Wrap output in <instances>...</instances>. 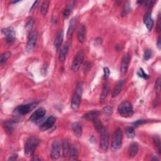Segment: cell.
Returning <instances> with one entry per match:
<instances>
[{
    "label": "cell",
    "mask_w": 161,
    "mask_h": 161,
    "mask_svg": "<svg viewBox=\"0 0 161 161\" xmlns=\"http://www.w3.org/2000/svg\"><path fill=\"white\" fill-rule=\"evenodd\" d=\"M82 91H83V85L82 82H80L77 84L76 86L75 92L73 94V98H72L71 100V107L74 110H78L79 107Z\"/></svg>",
    "instance_id": "obj_1"
},
{
    "label": "cell",
    "mask_w": 161,
    "mask_h": 161,
    "mask_svg": "<svg viewBox=\"0 0 161 161\" xmlns=\"http://www.w3.org/2000/svg\"><path fill=\"white\" fill-rule=\"evenodd\" d=\"M39 143V139L37 137L34 136L30 137L27 140L25 146V154L26 156L29 157L33 155Z\"/></svg>",
    "instance_id": "obj_2"
},
{
    "label": "cell",
    "mask_w": 161,
    "mask_h": 161,
    "mask_svg": "<svg viewBox=\"0 0 161 161\" xmlns=\"http://www.w3.org/2000/svg\"><path fill=\"white\" fill-rule=\"evenodd\" d=\"M118 112L123 117H130L134 115V108L131 103L128 101H124L119 104Z\"/></svg>",
    "instance_id": "obj_3"
},
{
    "label": "cell",
    "mask_w": 161,
    "mask_h": 161,
    "mask_svg": "<svg viewBox=\"0 0 161 161\" xmlns=\"http://www.w3.org/2000/svg\"><path fill=\"white\" fill-rule=\"evenodd\" d=\"M123 140V133L121 129H117L113 135L112 141V150L113 151H117L121 148Z\"/></svg>",
    "instance_id": "obj_4"
},
{
    "label": "cell",
    "mask_w": 161,
    "mask_h": 161,
    "mask_svg": "<svg viewBox=\"0 0 161 161\" xmlns=\"http://www.w3.org/2000/svg\"><path fill=\"white\" fill-rule=\"evenodd\" d=\"M38 104V103H32L30 104H21L16 107L15 109V112L20 115H24L30 112L32 110H34Z\"/></svg>",
    "instance_id": "obj_5"
},
{
    "label": "cell",
    "mask_w": 161,
    "mask_h": 161,
    "mask_svg": "<svg viewBox=\"0 0 161 161\" xmlns=\"http://www.w3.org/2000/svg\"><path fill=\"white\" fill-rule=\"evenodd\" d=\"M84 52L82 51H79L75 55L73 61V64L71 65V69L74 72H77L79 70L80 65L82 63L83 60H84Z\"/></svg>",
    "instance_id": "obj_6"
},
{
    "label": "cell",
    "mask_w": 161,
    "mask_h": 161,
    "mask_svg": "<svg viewBox=\"0 0 161 161\" xmlns=\"http://www.w3.org/2000/svg\"><path fill=\"white\" fill-rule=\"evenodd\" d=\"M37 40V32H31L29 37V38H28V41L26 46V51L27 52L30 53L34 51L36 45Z\"/></svg>",
    "instance_id": "obj_7"
},
{
    "label": "cell",
    "mask_w": 161,
    "mask_h": 161,
    "mask_svg": "<svg viewBox=\"0 0 161 161\" xmlns=\"http://www.w3.org/2000/svg\"><path fill=\"white\" fill-rule=\"evenodd\" d=\"M100 146L101 149L104 152H107L109 147V134L106 129H104L101 133Z\"/></svg>",
    "instance_id": "obj_8"
},
{
    "label": "cell",
    "mask_w": 161,
    "mask_h": 161,
    "mask_svg": "<svg viewBox=\"0 0 161 161\" xmlns=\"http://www.w3.org/2000/svg\"><path fill=\"white\" fill-rule=\"evenodd\" d=\"M3 34L6 37V41L8 44H13L15 41V32L12 27L2 29Z\"/></svg>",
    "instance_id": "obj_9"
},
{
    "label": "cell",
    "mask_w": 161,
    "mask_h": 161,
    "mask_svg": "<svg viewBox=\"0 0 161 161\" xmlns=\"http://www.w3.org/2000/svg\"><path fill=\"white\" fill-rule=\"evenodd\" d=\"M61 146L62 145L58 140H55L52 143L51 151V157L53 160H57L59 158Z\"/></svg>",
    "instance_id": "obj_10"
},
{
    "label": "cell",
    "mask_w": 161,
    "mask_h": 161,
    "mask_svg": "<svg viewBox=\"0 0 161 161\" xmlns=\"http://www.w3.org/2000/svg\"><path fill=\"white\" fill-rule=\"evenodd\" d=\"M46 114V110L43 108H39L33 113L31 115L30 120L32 122H36L42 119Z\"/></svg>",
    "instance_id": "obj_11"
},
{
    "label": "cell",
    "mask_w": 161,
    "mask_h": 161,
    "mask_svg": "<svg viewBox=\"0 0 161 161\" xmlns=\"http://www.w3.org/2000/svg\"><path fill=\"white\" fill-rule=\"evenodd\" d=\"M130 62V55L128 54H125L123 58H122L121 64L120 66V73L121 74H125L126 73L129 67Z\"/></svg>",
    "instance_id": "obj_12"
},
{
    "label": "cell",
    "mask_w": 161,
    "mask_h": 161,
    "mask_svg": "<svg viewBox=\"0 0 161 161\" xmlns=\"http://www.w3.org/2000/svg\"><path fill=\"white\" fill-rule=\"evenodd\" d=\"M55 121H56V118H55L54 116H51L43 122V123L40 125V129L42 131H45L47 130H49L54 125L55 123Z\"/></svg>",
    "instance_id": "obj_13"
},
{
    "label": "cell",
    "mask_w": 161,
    "mask_h": 161,
    "mask_svg": "<svg viewBox=\"0 0 161 161\" xmlns=\"http://www.w3.org/2000/svg\"><path fill=\"white\" fill-rule=\"evenodd\" d=\"M143 22L146 25L147 29L149 31H151L154 25V21L152 18L151 13L147 12L145 14V15L143 16Z\"/></svg>",
    "instance_id": "obj_14"
},
{
    "label": "cell",
    "mask_w": 161,
    "mask_h": 161,
    "mask_svg": "<svg viewBox=\"0 0 161 161\" xmlns=\"http://www.w3.org/2000/svg\"><path fill=\"white\" fill-rule=\"evenodd\" d=\"M63 38H64V34L62 31H59L57 33L56 35H55V39H54V48L58 50L61 44H62V42H63Z\"/></svg>",
    "instance_id": "obj_15"
},
{
    "label": "cell",
    "mask_w": 161,
    "mask_h": 161,
    "mask_svg": "<svg viewBox=\"0 0 161 161\" xmlns=\"http://www.w3.org/2000/svg\"><path fill=\"white\" fill-rule=\"evenodd\" d=\"M86 34V29L85 25H81L79 26L78 31H77V39L79 42L83 43L85 42Z\"/></svg>",
    "instance_id": "obj_16"
},
{
    "label": "cell",
    "mask_w": 161,
    "mask_h": 161,
    "mask_svg": "<svg viewBox=\"0 0 161 161\" xmlns=\"http://www.w3.org/2000/svg\"><path fill=\"white\" fill-rule=\"evenodd\" d=\"M68 51H69V45L68 43L64 44V45L61 47L59 55V59L60 62H64L65 60L66 56H67V54L68 53Z\"/></svg>",
    "instance_id": "obj_17"
},
{
    "label": "cell",
    "mask_w": 161,
    "mask_h": 161,
    "mask_svg": "<svg viewBox=\"0 0 161 161\" xmlns=\"http://www.w3.org/2000/svg\"><path fill=\"white\" fill-rule=\"evenodd\" d=\"M72 130H73L74 134L75 136L77 138H81L82 136V126L79 124L78 122H74L72 125Z\"/></svg>",
    "instance_id": "obj_18"
},
{
    "label": "cell",
    "mask_w": 161,
    "mask_h": 161,
    "mask_svg": "<svg viewBox=\"0 0 161 161\" xmlns=\"http://www.w3.org/2000/svg\"><path fill=\"white\" fill-rule=\"evenodd\" d=\"M124 84H125V80H120L117 82V84H116V86L115 87V88L113 90V92L112 94V98H115L121 92L122 88H123Z\"/></svg>",
    "instance_id": "obj_19"
},
{
    "label": "cell",
    "mask_w": 161,
    "mask_h": 161,
    "mask_svg": "<svg viewBox=\"0 0 161 161\" xmlns=\"http://www.w3.org/2000/svg\"><path fill=\"white\" fill-rule=\"evenodd\" d=\"M4 130L8 134H11L13 132L15 129V122L13 120H7L4 122Z\"/></svg>",
    "instance_id": "obj_20"
},
{
    "label": "cell",
    "mask_w": 161,
    "mask_h": 161,
    "mask_svg": "<svg viewBox=\"0 0 161 161\" xmlns=\"http://www.w3.org/2000/svg\"><path fill=\"white\" fill-rule=\"evenodd\" d=\"M100 114V112L98 110H93L91 111V112H89L85 115H84L83 117H84L85 119L88 120H91L93 121L94 119H95L98 118V116Z\"/></svg>",
    "instance_id": "obj_21"
},
{
    "label": "cell",
    "mask_w": 161,
    "mask_h": 161,
    "mask_svg": "<svg viewBox=\"0 0 161 161\" xmlns=\"http://www.w3.org/2000/svg\"><path fill=\"white\" fill-rule=\"evenodd\" d=\"M138 149H139V146L137 143H132L129 149L130 156L132 157H135L138 152Z\"/></svg>",
    "instance_id": "obj_22"
},
{
    "label": "cell",
    "mask_w": 161,
    "mask_h": 161,
    "mask_svg": "<svg viewBox=\"0 0 161 161\" xmlns=\"http://www.w3.org/2000/svg\"><path fill=\"white\" fill-rule=\"evenodd\" d=\"M62 154L63 157L66 158L68 156V154L70 152V146L68 140H64L62 142Z\"/></svg>",
    "instance_id": "obj_23"
},
{
    "label": "cell",
    "mask_w": 161,
    "mask_h": 161,
    "mask_svg": "<svg viewBox=\"0 0 161 161\" xmlns=\"http://www.w3.org/2000/svg\"><path fill=\"white\" fill-rule=\"evenodd\" d=\"M76 23V21L75 18H73L70 21L69 28H68V33H67L68 38H71L72 35H73L74 31V29H75Z\"/></svg>",
    "instance_id": "obj_24"
},
{
    "label": "cell",
    "mask_w": 161,
    "mask_h": 161,
    "mask_svg": "<svg viewBox=\"0 0 161 161\" xmlns=\"http://www.w3.org/2000/svg\"><path fill=\"white\" fill-rule=\"evenodd\" d=\"M74 1H71L69 3V4H68L67 7H66L64 11L63 12V15L64 18H68L70 14L72 12V10H73V7H74Z\"/></svg>",
    "instance_id": "obj_25"
},
{
    "label": "cell",
    "mask_w": 161,
    "mask_h": 161,
    "mask_svg": "<svg viewBox=\"0 0 161 161\" xmlns=\"http://www.w3.org/2000/svg\"><path fill=\"white\" fill-rule=\"evenodd\" d=\"M70 157L69 159L71 160H77L78 159V152L77 149L74 146H72L70 149Z\"/></svg>",
    "instance_id": "obj_26"
},
{
    "label": "cell",
    "mask_w": 161,
    "mask_h": 161,
    "mask_svg": "<svg viewBox=\"0 0 161 161\" xmlns=\"http://www.w3.org/2000/svg\"><path fill=\"white\" fill-rule=\"evenodd\" d=\"M93 122L94 125V128H95V129L97 130L98 132L101 133L104 129V128L103 127V125L101 122V121L99 120L98 118L94 119L93 120Z\"/></svg>",
    "instance_id": "obj_27"
},
{
    "label": "cell",
    "mask_w": 161,
    "mask_h": 161,
    "mask_svg": "<svg viewBox=\"0 0 161 161\" xmlns=\"http://www.w3.org/2000/svg\"><path fill=\"white\" fill-rule=\"evenodd\" d=\"M49 4H50V1H47V0H46V1H44L42 3L41 8H40V12L42 15H46L47 14L48 12Z\"/></svg>",
    "instance_id": "obj_28"
},
{
    "label": "cell",
    "mask_w": 161,
    "mask_h": 161,
    "mask_svg": "<svg viewBox=\"0 0 161 161\" xmlns=\"http://www.w3.org/2000/svg\"><path fill=\"white\" fill-rule=\"evenodd\" d=\"M11 56V52H6L2 54L0 56V64L1 65H3L5 63L7 62V60L9 59V57Z\"/></svg>",
    "instance_id": "obj_29"
},
{
    "label": "cell",
    "mask_w": 161,
    "mask_h": 161,
    "mask_svg": "<svg viewBox=\"0 0 161 161\" xmlns=\"http://www.w3.org/2000/svg\"><path fill=\"white\" fill-rule=\"evenodd\" d=\"M108 92H109V86H108V85H105L103 87V90L100 96V101L101 103L105 100V99H106L108 94Z\"/></svg>",
    "instance_id": "obj_30"
},
{
    "label": "cell",
    "mask_w": 161,
    "mask_h": 161,
    "mask_svg": "<svg viewBox=\"0 0 161 161\" xmlns=\"http://www.w3.org/2000/svg\"><path fill=\"white\" fill-rule=\"evenodd\" d=\"M125 132L127 135V137L129 138H134L135 137V131L133 127L131 126H128L125 129Z\"/></svg>",
    "instance_id": "obj_31"
},
{
    "label": "cell",
    "mask_w": 161,
    "mask_h": 161,
    "mask_svg": "<svg viewBox=\"0 0 161 161\" xmlns=\"http://www.w3.org/2000/svg\"><path fill=\"white\" fill-rule=\"evenodd\" d=\"M153 141H154V146H155V147H157L158 149L159 153H160V140L159 137L155 136L153 138Z\"/></svg>",
    "instance_id": "obj_32"
},
{
    "label": "cell",
    "mask_w": 161,
    "mask_h": 161,
    "mask_svg": "<svg viewBox=\"0 0 161 161\" xmlns=\"http://www.w3.org/2000/svg\"><path fill=\"white\" fill-rule=\"evenodd\" d=\"M130 11V3L128 2L126 3L125 6L124 7V9H123V12H122L121 13V15L123 16L126 15L128 14V13H129Z\"/></svg>",
    "instance_id": "obj_33"
},
{
    "label": "cell",
    "mask_w": 161,
    "mask_h": 161,
    "mask_svg": "<svg viewBox=\"0 0 161 161\" xmlns=\"http://www.w3.org/2000/svg\"><path fill=\"white\" fill-rule=\"evenodd\" d=\"M152 52L151 50L150 49H146L145 51H144V54H143V59L145 60H147L150 59L152 57Z\"/></svg>",
    "instance_id": "obj_34"
},
{
    "label": "cell",
    "mask_w": 161,
    "mask_h": 161,
    "mask_svg": "<svg viewBox=\"0 0 161 161\" xmlns=\"http://www.w3.org/2000/svg\"><path fill=\"white\" fill-rule=\"evenodd\" d=\"M137 74L139 77H142V78L145 79H147L149 78V76L148 74H147L145 72H144V71L142 68H140V70L138 71V72L137 73Z\"/></svg>",
    "instance_id": "obj_35"
},
{
    "label": "cell",
    "mask_w": 161,
    "mask_h": 161,
    "mask_svg": "<svg viewBox=\"0 0 161 161\" xmlns=\"http://www.w3.org/2000/svg\"><path fill=\"white\" fill-rule=\"evenodd\" d=\"M113 108L110 106H107L103 109V112L105 115H112L113 113Z\"/></svg>",
    "instance_id": "obj_36"
},
{
    "label": "cell",
    "mask_w": 161,
    "mask_h": 161,
    "mask_svg": "<svg viewBox=\"0 0 161 161\" xmlns=\"http://www.w3.org/2000/svg\"><path fill=\"white\" fill-rule=\"evenodd\" d=\"M34 21L33 20H30L29 21L27 22L26 25H25V28L27 31H30L32 29L33 26H34Z\"/></svg>",
    "instance_id": "obj_37"
},
{
    "label": "cell",
    "mask_w": 161,
    "mask_h": 161,
    "mask_svg": "<svg viewBox=\"0 0 161 161\" xmlns=\"http://www.w3.org/2000/svg\"><path fill=\"white\" fill-rule=\"evenodd\" d=\"M155 3V1H144V5H145V7L147 9L151 8L153 6L154 3Z\"/></svg>",
    "instance_id": "obj_38"
},
{
    "label": "cell",
    "mask_w": 161,
    "mask_h": 161,
    "mask_svg": "<svg viewBox=\"0 0 161 161\" xmlns=\"http://www.w3.org/2000/svg\"><path fill=\"white\" fill-rule=\"evenodd\" d=\"M146 122V120H137L135 122H134V125L135 126H139L140 125H142L143 124H145Z\"/></svg>",
    "instance_id": "obj_39"
},
{
    "label": "cell",
    "mask_w": 161,
    "mask_h": 161,
    "mask_svg": "<svg viewBox=\"0 0 161 161\" xmlns=\"http://www.w3.org/2000/svg\"><path fill=\"white\" fill-rule=\"evenodd\" d=\"M110 69L108 68H104V78H107L110 76Z\"/></svg>",
    "instance_id": "obj_40"
},
{
    "label": "cell",
    "mask_w": 161,
    "mask_h": 161,
    "mask_svg": "<svg viewBox=\"0 0 161 161\" xmlns=\"http://www.w3.org/2000/svg\"><path fill=\"white\" fill-rule=\"evenodd\" d=\"M155 87L157 91H159L160 89V78H159L157 79L156 82H155Z\"/></svg>",
    "instance_id": "obj_41"
},
{
    "label": "cell",
    "mask_w": 161,
    "mask_h": 161,
    "mask_svg": "<svg viewBox=\"0 0 161 161\" xmlns=\"http://www.w3.org/2000/svg\"><path fill=\"white\" fill-rule=\"evenodd\" d=\"M91 68V64L90 62H86L84 66V73H86L87 71H88V70L90 69Z\"/></svg>",
    "instance_id": "obj_42"
},
{
    "label": "cell",
    "mask_w": 161,
    "mask_h": 161,
    "mask_svg": "<svg viewBox=\"0 0 161 161\" xmlns=\"http://www.w3.org/2000/svg\"><path fill=\"white\" fill-rule=\"evenodd\" d=\"M17 158H18V155L16 154H13L9 157L8 160H15L17 159Z\"/></svg>",
    "instance_id": "obj_43"
},
{
    "label": "cell",
    "mask_w": 161,
    "mask_h": 161,
    "mask_svg": "<svg viewBox=\"0 0 161 161\" xmlns=\"http://www.w3.org/2000/svg\"><path fill=\"white\" fill-rule=\"evenodd\" d=\"M157 30L159 33L160 32V17H159V19H158L157 25Z\"/></svg>",
    "instance_id": "obj_44"
},
{
    "label": "cell",
    "mask_w": 161,
    "mask_h": 161,
    "mask_svg": "<svg viewBox=\"0 0 161 161\" xmlns=\"http://www.w3.org/2000/svg\"><path fill=\"white\" fill-rule=\"evenodd\" d=\"M38 3H39V1H35V2H34V4H33V5H32V7H31L30 11H33V10H34V9H35V7H37V5L38 4Z\"/></svg>",
    "instance_id": "obj_45"
},
{
    "label": "cell",
    "mask_w": 161,
    "mask_h": 161,
    "mask_svg": "<svg viewBox=\"0 0 161 161\" xmlns=\"http://www.w3.org/2000/svg\"><path fill=\"white\" fill-rule=\"evenodd\" d=\"M157 47L159 48V49L160 50L161 48V43H160V37L159 36L158 38H157Z\"/></svg>",
    "instance_id": "obj_46"
},
{
    "label": "cell",
    "mask_w": 161,
    "mask_h": 161,
    "mask_svg": "<svg viewBox=\"0 0 161 161\" xmlns=\"http://www.w3.org/2000/svg\"><path fill=\"white\" fill-rule=\"evenodd\" d=\"M96 42L98 44V45H99V44H101L103 42V40H102V38H97L95 40Z\"/></svg>",
    "instance_id": "obj_47"
},
{
    "label": "cell",
    "mask_w": 161,
    "mask_h": 161,
    "mask_svg": "<svg viewBox=\"0 0 161 161\" xmlns=\"http://www.w3.org/2000/svg\"><path fill=\"white\" fill-rule=\"evenodd\" d=\"M33 160H40L39 158H38L37 156H36V157H34V159H32Z\"/></svg>",
    "instance_id": "obj_48"
}]
</instances>
